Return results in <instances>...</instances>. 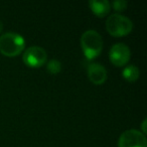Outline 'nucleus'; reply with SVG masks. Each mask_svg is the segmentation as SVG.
Listing matches in <instances>:
<instances>
[{"label": "nucleus", "instance_id": "3", "mask_svg": "<svg viewBox=\"0 0 147 147\" xmlns=\"http://www.w3.org/2000/svg\"><path fill=\"white\" fill-rule=\"evenodd\" d=\"M106 29L111 35L116 37L125 36L133 29V22L130 18L119 13L110 15L106 20Z\"/></svg>", "mask_w": 147, "mask_h": 147}, {"label": "nucleus", "instance_id": "13", "mask_svg": "<svg viewBox=\"0 0 147 147\" xmlns=\"http://www.w3.org/2000/svg\"><path fill=\"white\" fill-rule=\"evenodd\" d=\"M2 29H3V24H2V22L0 21V33H1V31H2Z\"/></svg>", "mask_w": 147, "mask_h": 147}, {"label": "nucleus", "instance_id": "9", "mask_svg": "<svg viewBox=\"0 0 147 147\" xmlns=\"http://www.w3.org/2000/svg\"><path fill=\"white\" fill-rule=\"evenodd\" d=\"M122 76L128 82H135L140 76V71L134 65H129L124 67L122 71Z\"/></svg>", "mask_w": 147, "mask_h": 147}, {"label": "nucleus", "instance_id": "8", "mask_svg": "<svg viewBox=\"0 0 147 147\" xmlns=\"http://www.w3.org/2000/svg\"><path fill=\"white\" fill-rule=\"evenodd\" d=\"M89 6L94 14L99 17H104L111 9V3L108 0H90Z\"/></svg>", "mask_w": 147, "mask_h": 147}, {"label": "nucleus", "instance_id": "1", "mask_svg": "<svg viewBox=\"0 0 147 147\" xmlns=\"http://www.w3.org/2000/svg\"><path fill=\"white\" fill-rule=\"evenodd\" d=\"M81 47L87 59H94L102 53L103 38L98 31L89 29L81 36Z\"/></svg>", "mask_w": 147, "mask_h": 147}, {"label": "nucleus", "instance_id": "4", "mask_svg": "<svg viewBox=\"0 0 147 147\" xmlns=\"http://www.w3.org/2000/svg\"><path fill=\"white\" fill-rule=\"evenodd\" d=\"M118 147H147V139L141 131L129 129L120 135Z\"/></svg>", "mask_w": 147, "mask_h": 147}, {"label": "nucleus", "instance_id": "5", "mask_svg": "<svg viewBox=\"0 0 147 147\" xmlns=\"http://www.w3.org/2000/svg\"><path fill=\"white\" fill-rule=\"evenodd\" d=\"M22 59L26 65L30 67H40L47 63V53L45 49L37 45L29 47L23 53Z\"/></svg>", "mask_w": 147, "mask_h": 147}, {"label": "nucleus", "instance_id": "10", "mask_svg": "<svg viewBox=\"0 0 147 147\" xmlns=\"http://www.w3.org/2000/svg\"><path fill=\"white\" fill-rule=\"evenodd\" d=\"M47 69L49 74L53 75H57L61 71V61H59L57 59H51L47 63Z\"/></svg>", "mask_w": 147, "mask_h": 147}, {"label": "nucleus", "instance_id": "7", "mask_svg": "<svg viewBox=\"0 0 147 147\" xmlns=\"http://www.w3.org/2000/svg\"><path fill=\"white\" fill-rule=\"evenodd\" d=\"M89 80L95 85H102L107 80V69L101 63H94L88 67Z\"/></svg>", "mask_w": 147, "mask_h": 147}, {"label": "nucleus", "instance_id": "12", "mask_svg": "<svg viewBox=\"0 0 147 147\" xmlns=\"http://www.w3.org/2000/svg\"><path fill=\"white\" fill-rule=\"evenodd\" d=\"M146 119H144V120H143V122H142V124H141V129H142V133L143 134H145V133H146Z\"/></svg>", "mask_w": 147, "mask_h": 147}, {"label": "nucleus", "instance_id": "2", "mask_svg": "<svg viewBox=\"0 0 147 147\" xmlns=\"http://www.w3.org/2000/svg\"><path fill=\"white\" fill-rule=\"evenodd\" d=\"M25 47L24 38L16 32H5L0 35V53L5 57H16Z\"/></svg>", "mask_w": 147, "mask_h": 147}, {"label": "nucleus", "instance_id": "11", "mask_svg": "<svg viewBox=\"0 0 147 147\" xmlns=\"http://www.w3.org/2000/svg\"><path fill=\"white\" fill-rule=\"evenodd\" d=\"M111 5H112V7L115 10L120 12V11H123L127 8L128 2H127L126 0H115V1H113Z\"/></svg>", "mask_w": 147, "mask_h": 147}, {"label": "nucleus", "instance_id": "6", "mask_svg": "<svg viewBox=\"0 0 147 147\" xmlns=\"http://www.w3.org/2000/svg\"><path fill=\"white\" fill-rule=\"evenodd\" d=\"M131 57V51L128 45L125 43H115L111 47L109 51V59L113 65L117 67H123L129 61Z\"/></svg>", "mask_w": 147, "mask_h": 147}]
</instances>
